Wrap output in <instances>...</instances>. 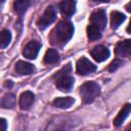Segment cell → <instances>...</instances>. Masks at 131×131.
Listing matches in <instances>:
<instances>
[{"label":"cell","mask_w":131,"mask_h":131,"mask_svg":"<svg viewBox=\"0 0 131 131\" xmlns=\"http://www.w3.org/2000/svg\"><path fill=\"white\" fill-rule=\"evenodd\" d=\"M71 71H72V67H71V63H69L55 74V76H54L55 85L60 91L68 92L73 88L75 80L70 75Z\"/></svg>","instance_id":"6da1fadb"},{"label":"cell","mask_w":131,"mask_h":131,"mask_svg":"<svg viewBox=\"0 0 131 131\" xmlns=\"http://www.w3.org/2000/svg\"><path fill=\"white\" fill-rule=\"evenodd\" d=\"M100 93V87L97 83L90 81L84 83L80 87V95L84 103L92 102Z\"/></svg>","instance_id":"7a4b0ae2"},{"label":"cell","mask_w":131,"mask_h":131,"mask_svg":"<svg viewBox=\"0 0 131 131\" xmlns=\"http://www.w3.org/2000/svg\"><path fill=\"white\" fill-rule=\"evenodd\" d=\"M74 34V27L71 21L60 20L55 27V35L59 42L62 44L67 43Z\"/></svg>","instance_id":"3957f363"},{"label":"cell","mask_w":131,"mask_h":131,"mask_svg":"<svg viewBox=\"0 0 131 131\" xmlns=\"http://www.w3.org/2000/svg\"><path fill=\"white\" fill-rule=\"evenodd\" d=\"M56 17V13H55V9L52 6H48L44 13L41 15V17L38 19L37 21V26L40 30H45L50 24H52L54 21Z\"/></svg>","instance_id":"277c9868"},{"label":"cell","mask_w":131,"mask_h":131,"mask_svg":"<svg viewBox=\"0 0 131 131\" xmlns=\"http://www.w3.org/2000/svg\"><path fill=\"white\" fill-rule=\"evenodd\" d=\"M106 23H107L106 13L102 9L93 12L91 14V16H90V25L94 26L95 28L99 29L100 31L103 30L106 27Z\"/></svg>","instance_id":"5b68a950"},{"label":"cell","mask_w":131,"mask_h":131,"mask_svg":"<svg viewBox=\"0 0 131 131\" xmlns=\"http://www.w3.org/2000/svg\"><path fill=\"white\" fill-rule=\"evenodd\" d=\"M96 71V66L92 63L88 58L81 57L77 61V73L82 76H86Z\"/></svg>","instance_id":"8992f818"},{"label":"cell","mask_w":131,"mask_h":131,"mask_svg":"<svg viewBox=\"0 0 131 131\" xmlns=\"http://www.w3.org/2000/svg\"><path fill=\"white\" fill-rule=\"evenodd\" d=\"M41 48V44L38 41H30L23 49V55L29 59H35L39 53Z\"/></svg>","instance_id":"52a82bcc"},{"label":"cell","mask_w":131,"mask_h":131,"mask_svg":"<svg viewBox=\"0 0 131 131\" xmlns=\"http://www.w3.org/2000/svg\"><path fill=\"white\" fill-rule=\"evenodd\" d=\"M115 54L119 57L131 56V39L118 42L115 47Z\"/></svg>","instance_id":"ba28073f"},{"label":"cell","mask_w":131,"mask_h":131,"mask_svg":"<svg viewBox=\"0 0 131 131\" xmlns=\"http://www.w3.org/2000/svg\"><path fill=\"white\" fill-rule=\"evenodd\" d=\"M92 57L97 61V62H101V61H104L105 59L108 58L110 56V50L102 46V45H97L95 47H93L90 51Z\"/></svg>","instance_id":"9c48e42d"},{"label":"cell","mask_w":131,"mask_h":131,"mask_svg":"<svg viewBox=\"0 0 131 131\" xmlns=\"http://www.w3.org/2000/svg\"><path fill=\"white\" fill-rule=\"evenodd\" d=\"M35 101V95L31 91H25L20 94L19 97V106L21 110L27 111L30 110Z\"/></svg>","instance_id":"30bf717a"},{"label":"cell","mask_w":131,"mask_h":131,"mask_svg":"<svg viewBox=\"0 0 131 131\" xmlns=\"http://www.w3.org/2000/svg\"><path fill=\"white\" fill-rule=\"evenodd\" d=\"M60 11L67 17L72 16L76 11L75 0H62L60 3Z\"/></svg>","instance_id":"8fae6325"},{"label":"cell","mask_w":131,"mask_h":131,"mask_svg":"<svg viewBox=\"0 0 131 131\" xmlns=\"http://www.w3.org/2000/svg\"><path fill=\"white\" fill-rule=\"evenodd\" d=\"M15 71L18 75H31L32 73L35 72V68L30 62L18 60L15 63Z\"/></svg>","instance_id":"7c38bea8"},{"label":"cell","mask_w":131,"mask_h":131,"mask_svg":"<svg viewBox=\"0 0 131 131\" xmlns=\"http://www.w3.org/2000/svg\"><path fill=\"white\" fill-rule=\"evenodd\" d=\"M131 113V103H127L123 106V108L119 112V114L117 115V117L114 120V125L116 127H120L123 122L126 120V118L128 117V115Z\"/></svg>","instance_id":"4fadbf2b"},{"label":"cell","mask_w":131,"mask_h":131,"mask_svg":"<svg viewBox=\"0 0 131 131\" xmlns=\"http://www.w3.org/2000/svg\"><path fill=\"white\" fill-rule=\"evenodd\" d=\"M75 102V99L71 96L68 97H57L53 100V105L59 108H68Z\"/></svg>","instance_id":"5bb4252c"},{"label":"cell","mask_w":131,"mask_h":131,"mask_svg":"<svg viewBox=\"0 0 131 131\" xmlns=\"http://www.w3.org/2000/svg\"><path fill=\"white\" fill-rule=\"evenodd\" d=\"M126 16L120 11H112L111 13V25L113 29H117L124 20Z\"/></svg>","instance_id":"9a60e30c"},{"label":"cell","mask_w":131,"mask_h":131,"mask_svg":"<svg viewBox=\"0 0 131 131\" xmlns=\"http://www.w3.org/2000/svg\"><path fill=\"white\" fill-rule=\"evenodd\" d=\"M59 60V53L57 52L56 49L50 48L46 51L45 55H44V62L45 63H55Z\"/></svg>","instance_id":"2e32d148"},{"label":"cell","mask_w":131,"mask_h":131,"mask_svg":"<svg viewBox=\"0 0 131 131\" xmlns=\"http://www.w3.org/2000/svg\"><path fill=\"white\" fill-rule=\"evenodd\" d=\"M30 5V0H14L13 8L18 15H23Z\"/></svg>","instance_id":"e0dca14e"},{"label":"cell","mask_w":131,"mask_h":131,"mask_svg":"<svg viewBox=\"0 0 131 131\" xmlns=\"http://www.w3.org/2000/svg\"><path fill=\"white\" fill-rule=\"evenodd\" d=\"M15 105V95L12 93H6L1 99V106L3 108H13Z\"/></svg>","instance_id":"ac0fdd59"},{"label":"cell","mask_w":131,"mask_h":131,"mask_svg":"<svg viewBox=\"0 0 131 131\" xmlns=\"http://www.w3.org/2000/svg\"><path fill=\"white\" fill-rule=\"evenodd\" d=\"M87 36L90 41H95L101 38V31L97 28H95L92 25H89L87 28Z\"/></svg>","instance_id":"d6986e66"},{"label":"cell","mask_w":131,"mask_h":131,"mask_svg":"<svg viewBox=\"0 0 131 131\" xmlns=\"http://www.w3.org/2000/svg\"><path fill=\"white\" fill-rule=\"evenodd\" d=\"M11 41V33L8 30H3L1 32V47L5 48L9 45Z\"/></svg>","instance_id":"ffe728a7"},{"label":"cell","mask_w":131,"mask_h":131,"mask_svg":"<svg viewBox=\"0 0 131 131\" xmlns=\"http://www.w3.org/2000/svg\"><path fill=\"white\" fill-rule=\"evenodd\" d=\"M122 64H123V61H122L121 59H119V58H116V59H114V60L110 63V66L107 67V70H108L110 72H115V71L118 70Z\"/></svg>","instance_id":"44dd1931"},{"label":"cell","mask_w":131,"mask_h":131,"mask_svg":"<svg viewBox=\"0 0 131 131\" xmlns=\"http://www.w3.org/2000/svg\"><path fill=\"white\" fill-rule=\"evenodd\" d=\"M0 125H1V130H6V120L5 119H1L0 120Z\"/></svg>","instance_id":"7402d4cb"},{"label":"cell","mask_w":131,"mask_h":131,"mask_svg":"<svg viewBox=\"0 0 131 131\" xmlns=\"http://www.w3.org/2000/svg\"><path fill=\"white\" fill-rule=\"evenodd\" d=\"M126 31H127V33L131 34V20H130V23H129V25H128V27H127Z\"/></svg>","instance_id":"603a6c76"},{"label":"cell","mask_w":131,"mask_h":131,"mask_svg":"<svg viewBox=\"0 0 131 131\" xmlns=\"http://www.w3.org/2000/svg\"><path fill=\"white\" fill-rule=\"evenodd\" d=\"M126 9H127V11H129V12H131V1L126 5Z\"/></svg>","instance_id":"cb8c5ba5"},{"label":"cell","mask_w":131,"mask_h":131,"mask_svg":"<svg viewBox=\"0 0 131 131\" xmlns=\"http://www.w3.org/2000/svg\"><path fill=\"white\" fill-rule=\"evenodd\" d=\"M93 2H96V3H103V2H107L110 0H92Z\"/></svg>","instance_id":"d4e9b609"},{"label":"cell","mask_w":131,"mask_h":131,"mask_svg":"<svg viewBox=\"0 0 131 131\" xmlns=\"http://www.w3.org/2000/svg\"><path fill=\"white\" fill-rule=\"evenodd\" d=\"M5 86L6 87H11L12 86V82L11 81H8V83H5Z\"/></svg>","instance_id":"484cf974"},{"label":"cell","mask_w":131,"mask_h":131,"mask_svg":"<svg viewBox=\"0 0 131 131\" xmlns=\"http://www.w3.org/2000/svg\"><path fill=\"white\" fill-rule=\"evenodd\" d=\"M130 128H131V126H130Z\"/></svg>","instance_id":"4316f807"}]
</instances>
